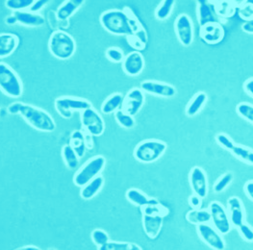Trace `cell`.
Masks as SVG:
<instances>
[{"instance_id":"e0dca14e","label":"cell","mask_w":253,"mask_h":250,"mask_svg":"<svg viewBox=\"0 0 253 250\" xmlns=\"http://www.w3.org/2000/svg\"><path fill=\"white\" fill-rule=\"evenodd\" d=\"M144 58L138 51H133L126 56L122 62L124 72L129 76H137L144 69Z\"/></svg>"},{"instance_id":"ee69618b","label":"cell","mask_w":253,"mask_h":250,"mask_svg":"<svg viewBox=\"0 0 253 250\" xmlns=\"http://www.w3.org/2000/svg\"><path fill=\"white\" fill-rule=\"evenodd\" d=\"M128 44L135 50H143L146 46L145 43H143L140 39H138L136 36H127Z\"/></svg>"},{"instance_id":"5bb4252c","label":"cell","mask_w":253,"mask_h":250,"mask_svg":"<svg viewBox=\"0 0 253 250\" xmlns=\"http://www.w3.org/2000/svg\"><path fill=\"white\" fill-rule=\"evenodd\" d=\"M199 36L207 44H217L224 37V29L220 22L208 23L200 26Z\"/></svg>"},{"instance_id":"4fadbf2b","label":"cell","mask_w":253,"mask_h":250,"mask_svg":"<svg viewBox=\"0 0 253 250\" xmlns=\"http://www.w3.org/2000/svg\"><path fill=\"white\" fill-rule=\"evenodd\" d=\"M189 183L193 194H196L200 198L204 199L208 193V182L206 172L199 167L195 166L189 173Z\"/></svg>"},{"instance_id":"484cf974","label":"cell","mask_w":253,"mask_h":250,"mask_svg":"<svg viewBox=\"0 0 253 250\" xmlns=\"http://www.w3.org/2000/svg\"><path fill=\"white\" fill-rule=\"evenodd\" d=\"M83 0H69L63 3L56 12V17L59 21L68 20V18L83 4Z\"/></svg>"},{"instance_id":"8992f818","label":"cell","mask_w":253,"mask_h":250,"mask_svg":"<svg viewBox=\"0 0 253 250\" xmlns=\"http://www.w3.org/2000/svg\"><path fill=\"white\" fill-rule=\"evenodd\" d=\"M0 89L12 98L20 97L23 92V86L19 77L5 63H0Z\"/></svg>"},{"instance_id":"7dc6e473","label":"cell","mask_w":253,"mask_h":250,"mask_svg":"<svg viewBox=\"0 0 253 250\" xmlns=\"http://www.w3.org/2000/svg\"><path fill=\"white\" fill-rule=\"evenodd\" d=\"M243 88H244V91L253 98V77L252 78H249L247 79L244 84H243Z\"/></svg>"},{"instance_id":"277c9868","label":"cell","mask_w":253,"mask_h":250,"mask_svg":"<svg viewBox=\"0 0 253 250\" xmlns=\"http://www.w3.org/2000/svg\"><path fill=\"white\" fill-rule=\"evenodd\" d=\"M167 144L161 140H145L134 149V157L141 163H153L157 161L166 151Z\"/></svg>"},{"instance_id":"ab89813d","label":"cell","mask_w":253,"mask_h":250,"mask_svg":"<svg viewBox=\"0 0 253 250\" xmlns=\"http://www.w3.org/2000/svg\"><path fill=\"white\" fill-rule=\"evenodd\" d=\"M91 239L95 245L98 247H101L105 245L107 242H109V236L108 234L102 230V229H95L91 233Z\"/></svg>"},{"instance_id":"4316f807","label":"cell","mask_w":253,"mask_h":250,"mask_svg":"<svg viewBox=\"0 0 253 250\" xmlns=\"http://www.w3.org/2000/svg\"><path fill=\"white\" fill-rule=\"evenodd\" d=\"M104 183V178L102 176H97L96 178H94L93 180H91L88 184H86L84 187H82L81 192H80V196L85 199V200H89L91 198H93L102 188Z\"/></svg>"},{"instance_id":"cb8c5ba5","label":"cell","mask_w":253,"mask_h":250,"mask_svg":"<svg viewBox=\"0 0 253 250\" xmlns=\"http://www.w3.org/2000/svg\"><path fill=\"white\" fill-rule=\"evenodd\" d=\"M212 5L216 15L224 19L232 17L238 7L234 1H214Z\"/></svg>"},{"instance_id":"bcb514c9","label":"cell","mask_w":253,"mask_h":250,"mask_svg":"<svg viewBox=\"0 0 253 250\" xmlns=\"http://www.w3.org/2000/svg\"><path fill=\"white\" fill-rule=\"evenodd\" d=\"M188 202H189L190 206L192 207V209H200L201 205H202V198H200L196 194H192V195H190Z\"/></svg>"},{"instance_id":"1f68e13d","label":"cell","mask_w":253,"mask_h":250,"mask_svg":"<svg viewBox=\"0 0 253 250\" xmlns=\"http://www.w3.org/2000/svg\"><path fill=\"white\" fill-rule=\"evenodd\" d=\"M62 157L66 166L70 170H74L77 168L79 164V157L70 145H65L62 148Z\"/></svg>"},{"instance_id":"f35d334b","label":"cell","mask_w":253,"mask_h":250,"mask_svg":"<svg viewBox=\"0 0 253 250\" xmlns=\"http://www.w3.org/2000/svg\"><path fill=\"white\" fill-rule=\"evenodd\" d=\"M34 3L33 0H7L5 5L7 8L14 11H21L24 9H29Z\"/></svg>"},{"instance_id":"74e56055","label":"cell","mask_w":253,"mask_h":250,"mask_svg":"<svg viewBox=\"0 0 253 250\" xmlns=\"http://www.w3.org/2000/svg\"><path fill=\"white\" fill-rule=\"evenodd\" d=\"M237 114L244 120L253 124V105L248 102H241L236 106Z\"/></svg>"},{"instance_id":"6da1fadb","label":"cell","mask_w":253,"mask_h":250,"mask_svg":"<svg viewBox=\"0 0 253 250\" xmlns=\"http://www.w3.org/2000/svg\"><path fill=\"white\" fill-rule=\"evenodd\" d=\"M100 22L103 28L111 34L132 36L143 29L142 25L128 8L122 10H110L102 14Z\"/></svg>"},{"instance_id":"7a4b0ae2","label":"cell","mask_w":253,"mask_h":250,"mask_svg":"<svg viewBox=\"0 0 253 250\" xmlns=\"http://www.w3.org/2000/svg\"><path fill=\"white\" fill-rule=\"evenodd\" d=\"M10 114H19L27 123L38 131L52 132L56 128L54 119L44 110H41L29 104L22 102H14L8 107Z\"/></svg>"},{"instance_id":"ac0fdd59","label":"cell","mask_w":253,"mask_h":250,"mask_svg":"<svg viewBox=\"0 0 253 250\" xmlns=\"http://www.w3.org/2000/svg\"><path fill=\"white\" fill-rule=\"evenodd\" d=\"M197 18L200 26L208 23L219 22L215 16L213 5L208 1H197Z\"/></svg>"},{"instance_id":"f1b7e54d","label":"cell","mask_w":253,"mask_h":250,"mask_svg":"<svg viewBox=\"0 0 253 250\" xmlns=\"http://www.w3.org/2000/svg\"><path fill=\"white\" fill-rule=\"evenodd\" d=\"M124 98L122 94L120 93H115L111 95L101 106V111L104 114H111L115 113L116 111L120 110L119 107L123 105Z\"/></svg>"},{"instance_id":"d4e9b609","label":"cell","mask_w":253,"mask_h":250,"mask_svg":"<svg viewBox=\"0 0 253 250\" xmlns=\"http://www.w3.org/2000/svg\"><path fill=\"white\" fill-rule=\"evenodd\" d=\"M186 220L196 226L211 222V215L208 209H192L186 213Z\"/></svg>"},{"instance_id":"d590c367","label":"cell","mask_w":253,"mask_h":250,"mask_svg":"<svg viewBox=\"0 0 253 250\" xmlns=\"http://www.w3.org/2000/svg\"><path fill=\"white\" fill-rule=\"evenodd\" d=\"M237 12L239 17L245 22H249L253 20V2L245 1L238 5Z\"/></svg>"},{"instance_id":"836d02e7","label":"cell","mask_w":253,"mask_h":250,"mask_svg":"<svg viewBox=\"0 0 253 250\" xmlns=\"http://www.w3.org/2000/svg\"><path fill=\"white\" fill-rule=\"evenodd\" d=\"M175 1L174 0H164L160 3L155 11V17L158 20H165L171 15L172 9L174 7Z\"/></svg>"},{"instance_id":"ba28073f","label":"cell","mask_w":253,"mask_h":250,"mask_svg":"<svg viewBox=\"0 0 253 250\" xmlns=\"http://www.w3.org/2000/svg\"><path fill=\"white\" fill-rule=\"evenodd\" d=\"M55 108L63 118L69 119L72 117L73 111H84L89 109L91 108V103L84 99L61 97L56 99Z\"/></svg>"},{"instance_id":"7bdbcfd3","label":"cell","mask_w":253,"mask_h":250,"mask_svg":"<svg viewBox=\"0 0 253 250\" xmlns=\"http://www.w3.org/2000/svg\"><path fill=\"white\" fill-rule=\"evenodd\" d=\"M238 231L241 235V237L247 241V242H253V228L247 224L246 222H244L243 224H241L238 228Z\"/></svg>"},{"instance_id":"8fae6325","label":"cell","mask_w":253,"mask_h":250,"mask_svg":"<svg viewBox=\"0 0 253 250\" xmlns=\"http://www.w3.org/2000/svg\"><path fill=\"white\" fill-rule=\"evenodd\" d=\"M174 28L179 42L185 47L190 46L194 39V29L191 18L184 13L178 15L174 23Z\"/></svg>"},{"instance_id":"c3c4849f","label":"cell","mask_w":253,"mask_h":250,"mask_svg":"<svg viewBox=\"0 0 253 250\" xmlns=\"http://www.w3.org/2000/svg\"><path fill=\"white\" fill-rule=\"evenodd\" d=\"M244 192L246 193L247 197L253 201V180H248L244 184Z\"/></svg>"},{"instance_id":"816d5d0a","label":"cell","mask_w":253,"mask_h":250,"mask_svg":"<svg viewBox=\"0 0 253 250\" xmlns=\"http://www.w3.org/2000/svg\"><path fill=\"white\" fill-rule=\"evenodd\" d=\"M14 250H42V249L37 246H34V245H27V246H22V247L16 248Z\"/></svg>"},{"instance_id":"8d00e7d4","label":"cell","mask_w":253,"mask_h":250,"mask_svg":"<svg viewBox=\"0 0 253 250\" xmlns=\"http://www.w3.org/2000/svg\"><path fill=\"white\" fill-rule=\"evenodd\" d=\"M233 178H234V175L232 172H226L224 173L223 175H221L217 181L215 182L214 186H213V190L215 193H221L223 192L230 184L231 182L233 181Z\"/></svg>"},{"instance_id":"f907efd6","label":"cell","mask_w":253,"mask_h":250,"mask_svg":"<svg viewBox=\"0 0 253 250\" xmlns=\"http://www.w3.org/2000/svg\"><path fill=\"white\" fill-rule=\"evenodd\" d=\"M242 31H244L245 33L248 34H253V20L249 21V22H245L242 24L241 26Z\"/></svg>"},{"instance_id":"30bf717a","label":"cell","mask_w":253,"mask_h":250,"mask_svg":"<svg viewBox=\"0 0 253 250\" xmlns=\"http://www.w3.org/2000/svg\"><path fill=\"white\" fill-rule=\"evenodd\" d=\"M197 233L201 240L213 250H225L226 244L223 236L212 226L208 224H201L197 226Z\"/></svg>"},{"instance_id":"9a60e30c","label":"cell","mask_w":253,"mask_h":250,"mask_svg":"<svg viewBox=\"0 0 253 250\" xmlns=\"http://www.w3.org/2000/svg\"><path fill=\"white\" fill-rule=\"evenodd\" d=\"M145 101L144 93L139 88L131 89L124 98L122 110L131 116L136 115L142 108Z\"/></svg>"},{"instance_id":"4dcf8cb0","label":"cell","mask_w":253,"mask_h":250,"mask_svg":"<svg viewBox=\"0 0 253 250\" xmlns=\"http://www.w3.org/2000/svg\"><path fill=\"white\" fill-rule=\"evenodd\" d=\"M231 153L233 154V156H235L237 159L243 161L244 163L253 165V149L248 148L243 145L235 144Z\"/></svg>"},{"instance_id":"603a6c76","label":"cell","mask_w":253,"mask_h":250,"mask_svg":"<svg viewBox=\"0 0 253 250\" xmlns=\"http://www.w3.org/2000/svg\"><path fill=\"white\" fill-rule=\"evenodd\" d=\"M207 98L208 97L205 92L203 91L197 92L186 106V109H185L186 115L188 117H193L197 115L200 112V110L203 108L205 103L207 102Z\"/></svg>"},{"instance_id":"d6986e66","label":"cell","mask_w":253,"mask_h":250,"mask_svg":"<svg viewBox=\"0 0 253 250\" xmlns=\"http://www.w3.org/2000/svg\"><path fill=\"white\" fill-rule=\"evenodd\" d=\"M142 224L145 234L150 239H155L161 231L163 225V217L142 215Z\"/></svg>"},{"instance_id":"60d3db41","label":"cell","mask_w":253,"mask_h":250,"mask_svg":"<svg viewBox=\"0 0 253 250\" xmlns=\"http://www.w3.org/2000/svg\"><path fill=\"white\" fill-rule=\"evenodd\" d=\"M215 140L218 145H220L222 148H224L228 151H232V149L235 146L234 141L225 133H218L215 136Z\"/></svg>"},{"instance_id":"db71d44e","label":"cell","mask_w":253,"mask_h":250,"mask_svg":"<svg viewBox=\"0 0 253 250\" xmlns=\"http://www.w3.org/2000/svg\"><path fill=\"white\" fill-rule=\"evenodd\" d=\"M49 250H55V249H49Z\"/></svg>"},{"instance_id":"f5cc1de1","label":"cell","mask_w":253,"mask_h":250,"mask_svg":"<svg viewBox=\"0 0 253 250\" xmlns=\"http://www.w3.org/2000/svg\"><path fill=\"white\" fill-rule=\"evenodd\" d=\"M6 23L7 24H9V25H13V24H15V23H17V21H16V18L14 17V15L12 14L11 16H8L7 18H6Z\"/></svg>"},{"instance_id":"44dd1931","label":"cell","mask_w":253,"mask_h":250,"mask_svg":"<svg viewBox=\"0 0 253 250\" xmlns=\"http://www.w3.org/2000/svg\"><path fill=\"white\" fill-rule=\"evenodd\" d=\"M18 46V38L10 33L0 34V58L11 55Z\"/></svg>"},{"instance_id":"3957f363","label":"cell","mask_w":253,"mask_h":250,"mask_svg":"<svg viewBox=\"0 0 253 250\" xmlns=\"http://www.w3.org/2000/svg\"><path fill=\"white\" fill-rule=\"evenodd\" d=\"M48 45L51 54L61 60L71 58L76 49V44L73 37L61 30L55 31L51 35Z\"/></svg>"},{"instance_id":"9c48e42d","label":"cell","mask_w":253,"mask_h":250,"mask_svg":"<svg viewBox=\"0 0 253 250\" xmlns=\"http://www.w3.org/2000/svg\"><path fill=\"white\" fill-rule=\"evenodd\" d=\"M81 122L85 131L92 136H100L105 130V123L103 118L92 107L82 111Z\"/></svg>"},{"instance_id":"681fc988","label":"cell","mask_w":253,"mask_h":250,"mask_svg":"<svg viewBox=\"0 0 253 250\" xmlns=\"http://www.w3.org/2000/svg\"><path fill=\"white\" fill-rule=\"evenodd\" d=\"M84 133V140H85V145H86V149H92L94 146V141L92 138V135L89 134L88 132H83Z\"/></svg>"},{"instance_id":"e575fe53","label":"cell","mask_w":253,"mask_h":250,"mask_svg":"<svg viewBox=\"0 0 253 250\" xmlns=\"http://www.w3.org/2000/svg\"><path fill=\"white\" fill-rule=\"evenodd\" d=\"M116 122L120 125L121 127L125 129H132L135 126V120L134 117L125 113L123 110H118L114 113Z\"/></svg>"},{"instance_id":"52a82bcc","label":"cell","mask_w":253,"mask_h":250,"mask_svg":"<svg viewBox=\"0 0 253 250\" xmlns=\"http://www.w3.org/2000/svg\"><path fill=\"white\" fill-rule=\"evenodd\" d=\"M208 210L211 215L212 226L221 234H228L231 230V222L229 214L225 207L218 201H212L208 206Z\"/></svg>"},{"instance_id":"2e32d148","label":"cell","mask_w":253,"mask_h":250,"mask_svg":"<svg viewBox=\"0 0 253 250\" xmlns=\"http://www.w3.org/2000/svg\"><path fill=\"white\" fill-rule=\"evenodd\" d=\"M227 210L231 225L238 228L245 222V211L241 199L237 196H231L227 200Z\"/></svg>"},{"instance_id":"d6a6232c","label":"cell","mask_w":253,"mask_h":250,"mask_svg":"<svg viewBox=\"0 0 253 250\" xmlns=\"http://www.w3.org/2000/svg\"><path fill=\"white\" fill-rule=\"evenodd\" d=\"M142 215H150V216H161L165 217L169 213V209L161 203L153 204V205H146L144 207H141Z\"/></svg>"},{"instance_id":"f546056e","label":"cell","mask_w":253,"mask_h":250,"mask_svg":"<svg viewBox=\"0 0 253 250\" xmlns=\"http://www.w3.org/2000/svg\"><path fill=\"white\" fill-rule=\"evenodd\" d=\"M98 250H143L141 246L132 242L109 241L105 245L98 247Z\"/></svg>"},{"instance_id":"7402d4cb","label":"cell","mask_w":253,"mask_h":250,"mask_svg":"<svg viewBox=\"0 0 253 250\" xmlns=\"http://www.w3.org/2000/svg\"><path fill=\"white\" fill-rule=\"evenodd\" d=\"M126 198H127L132 204L139 207H144L146 205H153V204L159 203L157 199L147 197L143 192H141L136 188H131L127 190V192H126Z\"/></svg>"},{"instance_id":"b9f144b4","label":"cell","mask_w":253,"mask_h":250,"mask_svg":"<svg viewBox=\"0 0 253 250\" xmlns=\"http://www.w3.org/2000/svg\"><path fill=\"white\" fill-rule=\"evenodd\" d=\"M106 57L114 62V63H120V62H123L124 60V55H123V52L120 48L118 47H110L106 50Z\"/></svg>"},{"instance_id":"5b68a950","label":"cell","mask_w":253,"mask_h":250,"mask_svg":"<svg viewBox=\"0 0 253 250\" xmlns=\"http://www.w3.org/2000/svg\"><path fill=\"white\" fill-rule=\"evenodd\" d=\"M105 163L106 160L101 155H97L88 160L74 175V184L78 187H84L88 184L91 180L99 176V173L104 168Z\"/></svg>"},{"instance_id":"7c38bea8","label":"cell","mask_w":253,"mask_h":250,"mask_svg":"<svg viewBox=\"0 0 253 250\" xmlns=\"http://www.w3.org/2000/svg\"><path fill=\"white\" fill-rule=\"evenodd\" d=\"M140 89L149 94L164 98H172L177 93V90L173 85L153 80H146L141 82Z\"/></svg>"},{"instance_id":"f6af8a7d","label":"cell","mask_w":253,"mask_h":250,"mask_svg":"<svg viewBox=\"0 0 253 250\" xmlns=\"http://www.w3.org/2000/svg\"><path fill=\"white\" fill-rule=\"evenodd\" d=\"M48 2L49 1H47V0H38V1H34L32 6L29 8V10L30 12L37 14V12L40 11L43 7H45L48 4Z\"/></svg>"},{"instance_id":"ffe728a7","label":"cell","mask_w":253,"mask_h":250,"mask_svg":"<svg viewBox=\"0 0 253 250\" xmlns=\"http://www.w3.org/2000/svg\"><path fill=\"white\" fill-rule=\"evenodd\" d=\"M13 15L16 18L17 23H20L25 26L39 27L45 23V19L43 16L32 12L13 11Z\"/></svg>"},{"instance_id":"83f0119b","label":"cell","mask_w":253,"mask_h":250,"mask_svg":"<svg viewBox=\"0 0 253 250\" xmlns=\"http://www.w3.org/2000/svg\"><path fill=\"white\" fill-rule=\"evenodd\" d=\"M69 145L73 148V150L75 151V153L77 154V156L79 158L83 157L86 151L85 140H84V133L79 130L74 131L70 136V144Z\"/></svg>"}]
</instances>
